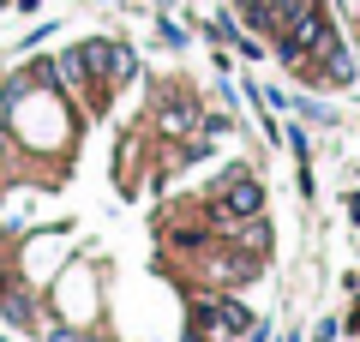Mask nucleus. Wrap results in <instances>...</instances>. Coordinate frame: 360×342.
Segmentation results:
<instances>
[{
    "label": "nucleus",
    "mask_w": 360,
    "mask_h": 342,
    "mask_svg": "<svg viewBox=\"0 0 360 342\" xmlns=\"http://www.w3.org/2000/svg\"><path fill=\"white\" fill-rule=\"evenodd\" d=\"M156 120H162V132H186V127H193V108H180V102H168V108L156 114Z\"/></svg>",
    "instance_id": "4"
},
{
    "label": "nucleus",
    "mask_w": 360,
    "mask_h": 342,
    "mask_svg": "<svg viewBox=\"0 0 360 342\" xmlns=\"http://www.w3.org/2000/svg\"><path fill=\"white\" fill-rule=\"evenodd\" d=\"M108 66H115V72H120V78H132V54H127V49H120V42H108ZM108 66H103V72H108Z\"/></svg>",
    "instance_id": "5"
},
{
    "label": "nucleus",
    "mask_w": 360,
    "mask_h": 342,
    "mask_svg": "<svg viewBox=\"0 0 360 342\" xmlns=\"http://www.w3.org/2000/svg\"><path fill=\"white\" fill-rule=\"evenodd\" d=\"M234 234H240V246H252V253H264V246H270V228H264V222H246V216H240Z\"/></svg>",
    "instance_id": "3"
},
{
    "label": "nucleus",
    "mask_w": 360,
    "mask_h": 342,
    "mask_svg": "<svg viewBox=\"0 0 360 342\" xmlns=\"http://www.w3.org/2000/svg\"><path fill=\"white\" fill-rule=\"evenodd\" d=\"M264 210V186H258V180H229V186H222V216H258Z\"/></svg>",
    "instance_id": "1"
},
{
    "label": "nucleus",
    "mask_w": 360,
    "mask_h": 342,
    "mask_svg": "<svg viewBox=\"0 0 360 342\" xmlns=\"http://www.w3.org/2000/svg\"><path fill=\"white\" fill-rule=\"evenodd\" d=\"M0 6H6V0H0Z\"/></svg>",
    "instance_id": "6"
},
{
    "label": "nucleus",
    "mask_w": 360,
    "mask_h": 342,
    "mask_svg": "<svg viewBox=\"0 0 360 342\" xmlns=\"http://www.w3.org/2000/svg\"><path fill=\"white\" fill-rule=\"evenodd\" d=\"M54 72H66L72 84H84V72H90V54H84V49H66L60 61H54Z\"/></svg>",
    "instance_id": "2"
}]
</instances>
